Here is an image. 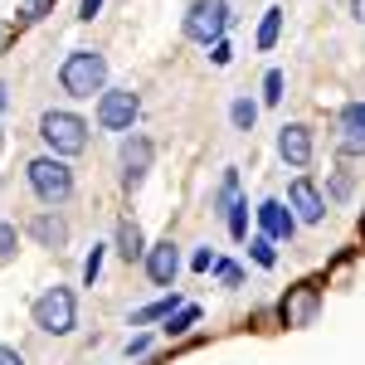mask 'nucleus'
<instances>
[{
	"label": "nucleus",
	"instance_id": "f257e3e1",
	"mask_svg": "<svg viewBox=\"0 0 365 365\" xmlns=\"http://www.w3.org/2000/svg\"><path fill=\"white\" fill-rule=\"evenodd\" d=\"M58 83L68 98H93V93H108V58L98 54V49H73V54L63 58V68H58Z\"/></svg>",
	"mask_w": 365,
	"mask_h": 365
},
{
	"label": "nucleus",
	"instance_id": "f03ea898",
	"mask_svg": "<svg viewBox=\"0 0 365 365\" xmlns=\"http://www.w3.org/2000/svg\"><path fill=\"white\" fill-rule=\"evenodd\" d=\"M25 175H29V190L44 205H63L73 195V170L63 166V156H34L25 166Z\"/></svg>",
	"mask_w": 365,
	"mask_h": 365
},
{
	"label": "nucleus",
	"instance_id": "7ed1b4c3",
	"mask_svg": "<svg viewBox=\"0 0 365 365\" xmlns=\"http://www.w3.org/2000/svg\"><path fill=\"white\" fill-rule=\"evenodd\" d=\"M39 137L49 141L54 156H78V151H88V122L78 113H44Z\"/></svg>",
	"mask_w": 365,
	"mask_h": 365
},
{
	"label": "nucleus",
	"instance_id": "20e7f679",
	"mask_svg": "<svg viewBox=\"0 0 365 365\" xmlns=\"http://www.w3.org/2000/svg\"><path fill=\"white\" fill-rule=\"evenodd\" d=\"M229 29V0H190L185 10V39H195L205 49H215Z\"/></svg>",
	"mask_w": 365,
	"mask_h": 365
},
{
	"label": "nucleus",
	"instance_id": "39448f33",
	"mask_svg": "<svg viewBox=\"0 0 365 365\" xmlns=\"http://www.w3.org/2000/svg\"><path fill=\"white\" fill-rule=\"evenodd\" d=\"M78 322V307H73V292L68 287H49L34 297V327L49 331V336H68Z\"/></svg>",
	"mask_w": 365,
	"mask_h": 365
},
{
	"label": "nucleus",
	"instance_id": "423d86ee",
	"mask_svg": "<svg viewBox=\"0 0 365 365\" xmlns=\"http://www.w3.org/2000/svg\"><path fill=\"white\" fill-rule=\"evenodd\" d=\"M137 117H141V98L132 88H108L98 98V127L103 132H132Z\"/></svg>",
	"mask_w": 365,
	"mask_h": 365
},
{
	"label": "nucleus",
	"instance_id": "0eeeda50",
	"mask_svg": "<svg viewBox=\"0 0 365 365\" xmlns=\"http://www.w3.org/2000/svg\"><path fill=\"white\" fill-rule=\"evenodd\" d=\"M317 307H322V287L317 282H297V287L282 292L278 317H282V327H312L317 322Z\"/></svg>",
	"mask_w": 365,
	"mask_h": 365
},
{
	"label": "nucleus",
	"instance_id": "6e6552de",
	"mask_svg": "<svg viewBox=\"0 0 365 365\" xmlns=\"http://www.w3.org/2000/svg\"><path fill=\"white\" fill-rule=\"evenodd\" d=\"M336 146H341V156H365V103H346L341 108Z\"/></svg>",
	"mask_w": 365,
	"mask_h": 365
},
{
	"label": "nucleus",
	"instance_id": "1a4fd4ad",
	"mask_svg": "<svg viewBox=\"0 0 365 365\" xmlns=\"http://www.w3.org/2000/svg\"><path fill=\"white\" fill-rule=\"evenodd\" d=\"M146 170H151V141L132 132V137L122 141V185L127 190H137L141 180H146Z\"/></svg>",
	"mask_w": 365,
	"mask_h": 365
},
{
	"label": "nucleus",
	"instance_id": "9d476101",
	"mask_svg": "<svg viewBox=\"0 0 365 365\" xmlns=\"http://www.w3.org/2000/svg\"><path fill=\"white\" fill-rule=\"evenodd\" d=\"M287 205L297 210L302 225H322V220H327V200H322V190L312 185L307 175H297V180L287 185Z\"/></svg>",
	"mask_w": 365,
	"mask_h": 365
},
{
	"label": "nucleus",
	"instance_id": "9b49d317",
	"mask_svg": "<svg viewBox=\"0 0 365 365\" xmlns=\"http://www.w3.org/2000/svg\"><path fill=\"white\" fill-rule=\"evenodd\" d=\"M312 151H317V141H312V127H302V122L282 127V137H278V156H282V161H287L292 170L312 166Z\"/></svg>",
	"mask_w": 365,
	"mask_h": 365
},
{
	"label": "nucleus",
	"instance_id": "f8f14e48",
	"mask_svg": "<svg viewBox=\"0 0 365 365\" xmlns=\"http://www.w3.org/2000/svg\"><path fill=\"white\" fill-rule=\"evenodd\" d=\"M175 273H180V249L170 239H161L156 249H146V278L156 282V287H170Z\"/></svg>",
	"mask_w": 365,
	"mask_h": 365
},
{
	"label": "nucleus",
	"instance_id": "ddd939ff",
	"mask_svg": "<svg viewBox=\"0 0 365 365\" xmlns=\"http://www.w3.org/2000/svg\"><path fill=\"white\" fill-rule=\"evenodd\" d=\"M29 239L44 244V249H63V244H68V225L58 220L54 210H39V215L29 220Z\"/></svg>",
	"mask_w": 365,
	"mask_h": 365
},
{
	"label": "nucleus",
	"instance_id": "4468645a",
	"mask_svg": "<svg viewBox=\"0 0 365 365\" xmlns=\"http://www.w3.org/2000/svg\"><path fill=\"white\" fill-rule=\"evenodd\" d=\"M258 225H263V234H268V239H292L297 215H287L278 200H263V205H258Z\"/></svg>",
	"mask_w": 365,
	"mask_h": 365
},
{
	"label": "nucleus",
	"instance_id": "2eb2a0df",
	"mask_svg": "<svg viewBox=\"0 0 365 365\" xmlns=\"http://www.w3.org/2000/svg\"><path fill=\"white\" fill-rule=\"evenodd\" d=\"M117 253H122L127 263H146V239H141L137 220H122V225H117Z\"/></svg>",
	"mask_w": 365,
	"mask_h": 365
},
{
	"label": "nucleus",
	"instance_id": "dca6fc26",
	"mask_svg": "<svg viewBox=\"0 0 365 365\" xmlns=\"http://www.w3.org/2000/svg\"><path fill=\"white\" fill-rule=\"evenodd\" d=\"M239 205V170H225V180H220V195H215V215H229Z\"/></svg>",
	"mask_w": 365,
	"mask_h": 365
},
{
	"label": "nucleus",
	"instance_id": "f3484780",
	"mask_svg": "<svg viewBox=\"0 0 365 365\" xmlns=\"http://www.w3.org/2000/svg\"><path fill=\"white\" fill-rule=\"evenodd\" d=\"M170 312H175V297H161V302H151V307L132 312V327H146V322H166Z\"/></svg>",
	"mask_w": 365,
	"mask_h": 365
},
{
	"label": "nucleus",
	"instance_id": "a211bd4d",
	"mask_svg": "<svg viewBox=\"0 0 365 365\" xmlns=\"http://www.w3.org/2000/svg\"><path fill=\"white\" fill-rule=\"evenodd\" d=\"M278 29H282V10L273 5V10L263 15V25H258V49H273V44H278Z\"/></svg>",
	"mask_w": 365,
	"mask_h": 365
},
{
	"label": "nucleus",
	"instance_id": "6ab92c4d",
	"mask_svg": "<svg viewBox=\"0 0 365 365\" xmlns=\"http://www.w3.org/2000/svg\"><path fill=\"white\" fill-rule=\"evenodd\" d=\"M229 117H234V127H239V132H253V122H258V108H253L249 98H234Z\"/></svg>",
	"mask_w": 365,
	"mask_h": 365
},
{
	"label": "nucleus",
	"instance_id": "aec40b11",
	"mask_svg": "<svg viewBox=\"0 0 365 365\" xmlns=\"http://www.w3.org/2000/svg\"><path fill=\"white\" fill-rule=\"evenodd\" d=\"M249 253H253V263H258V268H273V263H278V253H273V239H268V234H263V239H253Z\"/></svg>",
	"mask_w": 365,
	"mask_h": 365
},
{
	"label": "nucleus",
	"instance_id": "412c9836",
	"mask_svg": "<svg viewBox=\"0 0 365 365\" xmlns=\"http://www.w3.org/2000/svg\"><path fill=\"white\" fill-rule=\"evenodd\" d=\"M195 317H200V307H180L175 317H166V331H170V336H180V331H190V327H195Z\"/></svg>",
	"mask_w": 365,
	"mask_h": 365
},
{
	"label": "nucleus",
	"instance_id": "4be33fe9",
	"mask_svg": "<svg viewBox=\"0 0 365 365\" xmlns=\"http://www.w3.org/2000/svg\"><path fill=\"white\" fill-rule=\"evenodd\" d=\"M229 234H234V239L249 234V205H234V210H229Z\"/></svg>",
	"mask_w": 365,
	"mask_h": 365
},
{
	"label": "nucleus",
	"instance_id": "5701e85b",
	"mask_svg": "<svg viewBox=\"0 0 365 365\" xmlns=\"http://www.w3.org/2000/svg\"><path fill=\"white\" fill-rule=\"evenodd\" d=\"M98 273H103V249L93 244V253H88V263H83V282H88V287L98 282Z\"/></svg>",
	"mask_w": 365,
	"mask_h": 365
},
{
	"label": "nucleus",
	"instance_id": "b1692460",
	"mask_svg": "<svg viewBox=\"0 0 365 365\" xmlns=\"http://www.w3.org/2000/svg\"><path fill=\"white\" fill-rule=\"evenodd\" d=\"M263 98H268V103H278V98H282V73H278V68H268V78H263Z\"/></svg>",
	"mask_w": 365,
	"mask_h": 365
},
{
	"label": "nucleus",
	"instance_id": "393cba45",
	"mask_svg": "<svg viewBox=\"0 0 365 365\" xmlns=\"http://www.w3.org/2000/svg\"><path fill=\"white\" fill-rule=\"evenodd\" d=\"M10 253H15V225L0 220V258H10Z\"/></svg>",
	"mask_w": 365,
	"mask_h": 365
},
{
	"label": "nucleus",
	"instance_id": "a878e982",
	"mask_svg": "<svg viewBox=\"0 0 365 365\" xmlns=\"http://www.w3.org/2000/svg\"><path fill=\"white\" fill-rule=\"evenodd\" d=\"M346 195H351V175L336 170V175H331V200H346Z\"/></svg>",
	"mask_w": 365,
	"mask_h": 365
},
{
	"label": "nucleus",
	"instance_id": "bb28decb",
	"mask_svg": "<svg viewBox=\"0 0 365 365\" xmlns=\"http://www.w3.org/2000/svg\"><path fill=\"white\" fill-rule=\"evenodd\" d=\"M229 58H234V49H229L225 39H220V44H215V49H210V63H215V68H225Z\"/></svg>",
	"mask_w": 365,
	"mask_h": 365
},
{
	"label": "nucleus",
	"instance_id": "cd10ccee",
	"mask_svg": "<svg viewBox=\"0 0 365 365\" xmlns=\"http://www.w3.org/2000/svg\"><path fill=\"white\" fill-rule=\"evenodd\" d=\"M190 268H195V273H210V268H215V253H210V249H200L195 258H190Z\"/></svg>",
	"mask_w": 365,
	"mask_h": 365
},
{
	"label": "nucleus",
	"instance_id": "c85d7f7f",
	"mask_svg": "<svg viewBox=\"0 0 365 365\" xmlns=\"http://www.w3.org/2000/svg\"><path fill=\"white\" fill-rule=\"evenodd\" d=\"M44 10H49V0H25V5H20V15H29V20H39Z\"/></svg>",
	"mask_w": 365,
	"mask_h": 365
},
{
	"label": "nucleus",
	"instance_id": "c756f323",
	"mask_svg": "<svg viewBox=\"0 0 365 365\" xmlns=\"http://www.w3.org/2000/svg\"><path fill=\"white\" fill-rule=\"evenodd\" d=\"M0 365H25V356L15 346H0Z\"/></svg>",
	"mask_w": 365,
	"mask_h": 365
},
{
	"label": "nucleus",
	"instance_id": "7c9ffc66",
	"mask_svg": "<svg viewBox=\"0 0 365 365\" xmlns=\"http://www.w3.org/2000/svg\"><path fill=\"white\" fill-rule=\"evenodd\" d=\"M215 273H220V278H225V282H239V278H244V273H239L234 263H215Z\"/></svg>",
	"mask_w": 365,
	"mask_h": 365
},
{
	"label": "nucleus",
	"instance_id": "2f4dec72",
	"mask_svg": "<svg viewBox=\"0 0 365 365\" xmlns=\"http://www.w3.org/2000/svg\"><path fill=\"white\" fill-rule=\"evenodd\" d=\"M98 10H103V0H83V5H78V20H93Z\"/></svg>",
	"mask_w": 365,
	"mask_h": 365
},
{
	"label": "nucleus",
	"instance_id": "473e14b6",
	"mask_svg": "<svg viewBox=\"0 0 365 365\" xmlns=\"http://www.w3.org/2000/svg\"><path fill=\"white\" fill-rule=\"evenodd\" d=\"M10 39H15V29H10V25H0V54H5V44H10Z\"/></svg>",
	"mask_w": 365,
	"mask_h": 365
},
{
	"label": "nucleus",
	"instance_id": "72a5a7b5",
	"mask_svg": "<svg viewBox=\"0 0 365 365\" xmlns=\"http://www.w3.org/2000/svg\"><path fill=\"white\" fill-rule=\"evenodd\" d=\"M0 113H5V83H0Z\"/></svg>",
	"mask_w": 365,
	"mask_h": 365
},
{
	"label": "nucleus",
	"instance_id": "f704fd0d",
	"mask_svg": "<svg viewBox=\"0 0 365 365\" xmlns=\"http://www.w3.org/2000/svg\"><path fill=\"white\" fill-rule=\"evenodd\" d=\"M0 146H5V137H0Z\"/></svg>",
	"mask_w": 365,
	"mask_h": 365
},
{
	"label": "nucleus",
	"instance_id": "c9c22d12",
	"mask_svg": "<svg viewBox=\"0 0 365 365\" xmlns=\"http://www.w3.org/2000/svg\"><path fill=\"white\" fill-rule=\"evenodd\" d=\"M361 229H365V225H361Z\"/></svg>",
	"mask_w": 365,
	"mask_h": 365
}]
</instances>
